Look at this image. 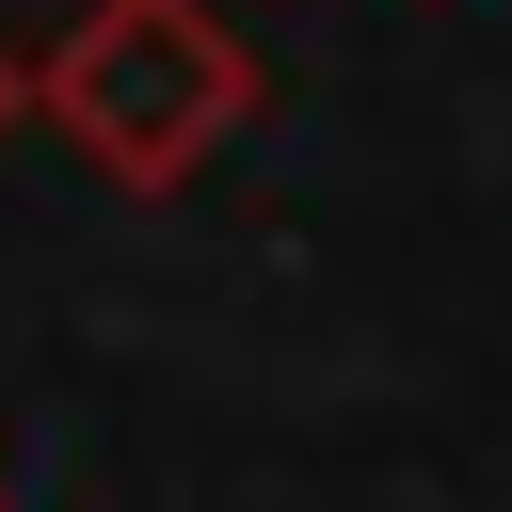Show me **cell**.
Wrapping results in <instances>:
<instances>
[{"label": "cell", "instance_id": "obj_1", "mask_svg": "<svg viewBox=\"0 0 512 512\" xmlns=\"http://www.w3.org/2000/svg\"><path fill=\"white\" fill-rule=\"evenodd\" d=\"M32 112H48L112 192H192V176L240 144V112H256V48H240V16H208V0H80L64 48L32 64Z\"/></svg>", "mask_w": 512, "mask_h": 512}, {"label": "cell", "instance_id": "obj_2", "mask_svg": "<svg viewBox=\"0 0 512 512\" xmlns=\"http://www.w3.org/2000/svg\"><path fill=\"white\" fill-rule=\"evenodd\" d=\"M16 112H32V64H16V48H0V144H16Z\"/></svg>", "mask_w": 512, "mask_h": 512}, {"label": "cell", "instance_id": "obj_3", "mask_svg": "<svg viewBox=\"0 0 512 512\" xmlns=\"http://www.w3.org/2000/svg\"><path fill=\"white\" fill-rule=\"evenodd\" d=\"M0 512H16V496H0Z\"/></svg>", "mask_w": 512, "mask_h": 512}]
</instances>
